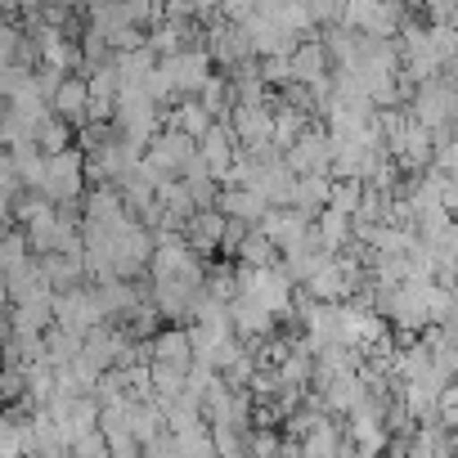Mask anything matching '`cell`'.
Listing matches in <instances>:
<instances>
[{
  "instance_id": "6da1fadb",
  "label": "cell",
  "mask_w": 458,
  "mask_h": 458,
  "mask_svg": "<svg viewBox=\"0 0 458 458\" xmlns=\"http://www.w3.org/2000/svg\"><path fill=\"white\" fill-rule=\"evenodd\" d=\"M239 279H243V293L248 297H257L275 319H293V293H297V284L288 279V270L275 261V266H239Z\"/></svg>"
},
{
  "instance_id": "7a4b0ae2",
  "label": "cell",
  "mask_w": 458,
  "mask_h": 458,
  "mask_svg": "<svg viewBox=\"0 0 458 458\" xmlns=\"http://www.w3.org/2000/svg\"><path fill=\"white\" fill-rule=\"evenodd\" d=\"M81 184H86V153L77 144L59 148V153H46V175H41V193L50 202H77L81 198Z\"/></svg>"
},
{
  "instance_id": "3957f363",
  "label": "cell",
  "mask_w": 458,
  "mask_h": 458,
  "mask_svg": "<svg viewBox=\"0 0 458 458\" xmlns=\"http://www.w3.org/2000/svg\"><path fill=\"white\" fill-rule=\"evenodd\" d=\"M202 46H207L211 64H220V68H234L239 59H252L257 55L252 41H248V32H243V23L229 19V14H211L202 23Z\"/></svg>"
},
{
  "instance_id": "277c9868",
  "label": "cell",
  "mask_w": 458,
  "mask_h": 458,
  "mask_svg": "<svg viewBox=\"0 0 458 458\" xmlns=\"http://www.w3.org/2000/svg\"><path fill=\"white\" fill-rule=\"evenodd\" d=\"M284 162H288L297 175H306V171L333 175V135H328V126L310 117V126L293 140V148H284Z\"/></svg>"
},
{
  "instance_id": "5b68a950",
  "label": "cell",
  "mask_w": 458,
  "mask_h": 458,
  "mask_svg": "<svg viewBox=\"0 0 458 458\" xmlns=\"http://www.w3.org/2000/svg\"><path fill=\"white\" fill-rule=\"evenodd\" d=\"M157 64H162V72L171 77L175 95H198V90H202V81L216 72V64H211L207 46H184V50H175V55H162Z\"/></svg>"
},
{
  "instance_id": "8992f818",
  "label": "cell",
  "mask_w": 458,
  "mask_h": 458,
  "mask_svg": "<svg viewBox=\"0 0 458 458\" xmlns=\"http://www.w3.org/2000/svg\"><path fill=\"white\" fill-rule=\"evenodd\" d=\"M229 324H234V333H239L248 346L270 342V337H275V328H279V319H275L257 297H248V293H239L234 301H229Z\"/></svg>"
},
{
  "instance_id": "52a82bcc",
  "label": "cell",
  "mask_w": 458,
  "mask_h": 458,
  "mask_svg": "<svg viewBox=\"0 0 458 458\" xmlns=\"http://www.w3.org/2000/svg\"><path fill=\"white\" fill-rule=\"evenodd\" d=\"M310 220H315V216L301 211V207H270L257 229H266V234L275 239V248L284 252V248H293V243H301V239L310 234Z\"/></svg>"
},
{
  "instance_id": "ba28073f",
  "label": "cell",
  "mask_w": 458,
  "mask_h": 458,
  "mask_svg": "<svg viewBox=\"0 0 458 458\" xmlns=\"http://www.w3.org/2000/svg\"><path fill=\"white\" fill-rule=\"evenodd\" d=\"M364 395H369V386H364V377H360L355 369H342V373H333V377L319 382V400H324V409L337 413V418H346Z\"/></svg>"
},
{
  "instance_id": "9c48e42d",
  "label": "cell",
  "mask_w": 458,
  "mask_h": 458,
  "mask_svg": "<svg viewBox=\"0 0 458 458\" xmlns=\"http://www.w3.org/2000/svg\"><path fill=\"white\" fill-rule=\"evenodd\" d=\"M148 364H175V369H189V364H193L189 328H184V324L157 328V333L148 337Z\"/></svg>"
},
{
  "instance_id": "30bf717a",
  "label": "cell",
  "mask_w": 458,
  "mask_h": 458,
  "mask_svg": "<svg viewBox=\"0 0 458 458\" xmlns=\"http://www.w3.org/2000/svg\"><path fill=\"white\" fill-rule=\"evenodd\" d=\"M225 220H229V216H225L220 207H198V211L184 220V239H189V248H193V252H202V257L220 252Z\"/></svg>"
},
{
  "instance_id": "8fae6325",
  "label": "cell",
  "mask_w": 458,
  "mask_h": 458,
  "mask_svg": "<svg viewBox=\"0 0 458 458\" xmlns=\"http://www.w3.org/2000/svg\"><path fill=\"white\" fill-rule=\"evenodd\" d=\"M216 207H220L225 216H234V220H248V225H261V216L270 211L266 193H261V189H252V184H220Z\"/></svg>"
},
{
  "instance_id": "7c38bea8",
  "label": "cell",
  "mask_w": 458,
  "mask_h": 458,
  "mask_svg": "<svg viewBox=\"0 0 458 458\" xmlns=\"http://www.w3.org/2000/svg\"><path fill=\"white\" fill-rule=\"evenodd\" d=\"M310 229H315V243H319L324 252H333V257L355 239L351 211H337V207H319V211H315V220H310Z\"/></svg>"
},
{
  "instance_id": "4fadbf2b",
  "label": "cell",
  "mask_w": 458,
  "mask_h": 458,
  "mask_svg": "<svg viewBox=\"0 0 458 458\" xmlns=\"http://www.w3.org/2000/svg\"><path fill=\"white\" fill-rule=\"evenodd\" d=\"M288 64H293V81H301V86H310V81H319V77H328V72H333L328 50H324V41H319V37H301V41L293 46Z\"/></svg>"
},
{
  "instance_id": "5bb4252c",
  "label": "cell",
  "mask_w": 458,
  "mask_h": 458,
  "mask_svg": "<svg viewBox=\"0 0 458 458\" xmlns=\"http://www.w3.org/2000/svg\"><path fill=\"white\" fill-rule=\"evenodd\" d=\"M50 108L81 131L90 122V86H86V77H64L59 90H55V99H50Z\"/></svg>"
},
{
  "instance_id": "9a60e30c",
  "label": "cell",
  "mask_w": 458,
  "mask_h": 458,
  "mask_svg": "<svg viewBox=\"0 0 458 458\" xmlns=\"http://www.w3.org/2000/svg\"><path fill=\"white\" fill-rule=\"evenodd\" d=\"M418 234L413 229H404V225H391V220H377L369 234H364V243H369V252L373 257H400V252H409V243H413Z\"/></svg>"
},
{
  "instance_id": "2e32d148",
  "label": "cell",
  "mask_w": 458,
  "mask_h": 458,
  "mask_svg": "<svg viewBox=\"0 0 458 458\" xmlns=\"http://www.w3.org/2000/svg\"><path fill=\"white\" fill-rule=\"evenodd\" d=\"M32 140H37L41 153H59V148L72 144V122H64L55 108H46V113L32 122Z\"/></svg>"
},
{
  "instance_id": "e0dca14e",
  "label": "cell",
  "mask_w": 458,
  "mask_h": 458,
  "mask_svg": "<svg viewBox=\"0 0 458 458\" xmlns=\"http://www.w3.org/2000/svg\"><path fill=\"white\" fill-rule=\"evenodd\" d=\"M328 193H333V175H324V171H306V175H297V184H293V207H301V211H319V207H328Z\"/></svg>"
},
{
  "instance_id": "ac0fdd59",
  "label": "cell",
  "mask_w": 458,
  "mask_h": 458,
  "mask_svg": "<svg viewBox=\"0 0 458 458\" xmlns=\"http://www.w3.org/2000/svg\"><path fill=\"white\" fill-rule=\"evenodd\" d=\"M198 99L207 104V113H211L216 122H225V117H229V108L239 104V95H234V81H229V72H211V77L202 81Z\"/></svg>"
},
{
  "instance_id": "d6986e66",
  "label": "cell",
  "mask_w": 458,
  "mask_h": 458,
  "mask_svg": "<svg viewBox=\"0 0 458 458\" xmlns=\"http://www.w3.org/2000/svg\"><path fill=\"white\" fill-rule=\"evenodd\" d=\"M306 126H310V113H306V108H297V104H288V99L275 104V135H270V140H275L279 153L293 148V140H297Z\"/></svg>"
},
{
  "instance_id": "ffe728a7",
  "label": "cell",
  "mask_w": 458,
  "mask_h": 458,
  "mask_svg": "<svg viewBox=\"0 0 458 458\" xmlns=\"http://www.w3.org/2000/svg\"><path fill=\"white\" fill-rule=\"evenodd\" d=\"M239 266H275L279 261V248H275V239L266 234V229H248V239L239 243V257H234Z\"/></svg>"
},
{
  "instance_id": "44dd1931",
  "label": "cell",
  "mask_w": 458,
  "mask_h": 458,
  "mask_svg": "<svg viewBox=\"0 0 458 458\" xmlns=\"http://www.w3.org/2000/svg\"><path fill=\"white\" fill-rule=\"evenodd\" d=\"M184 382H189V369H175V364H153V400L166 409L171 400L184 395Z\"/></svg>"
},
{
  "instance_id": "7402d4cb",
  "label": "cell",
  "mask_w": 458,
  "mask_h": 458,
  "mask_svg": "<svg viewBox=\"0 0 458 458\" xmlns=\"http://www.w3.org/2000/svg\"><path fill=\"white\" fill-rule=\"evenodd\" d=\"M207 293L220 297V301H234V297L243 293L239 266H211V270H207Z\"/></svg>"
},
{
  "instance_id": "603a6c76",
  "label": "cell",
  "mask_w": 458,
  "mask_h": 458,
  "mask_svg": "<svg viewBox=\"0 0 458 458\" xmlns=\"http://www.w3.org/2000/svg\"><path fill=\"white\" fill-rule=\"evenodd\" d=\"M28 449V418L0 413V454H23Z\"/></svg>"
},
{
  "instance_id": "cb8c5ba5",
  "label": "cell",
  "mask_w": 458,
  "mask_h": 458,
  "mask_svg": "<svg viewBox=\"0 0 458 458\" xmlns=\"http://www.w3.org/2000/svg\"><path fill=\"white\" fill-rule=\"evenodd\" d=\"M207 427H211L216 454H248V431L243 427H229V422H207Z\"/></svg>"
},
{
  "instance_id": "d4e9b609",
  "label": "cell",
  "mask_w": 458,
  "mask_h": 458,
  "mask_svg": "<svg viewBox=\"0 0 458 458\" xmlns=\"http://www.w3.org/2000/svg\"><path fill=\"white\" fill-rule=\"evenodd\" d=\"M248 229H252L248 220H234V216L225 220V234H220V257H225V261H234V257H239V243L248 239Z\"/></svg>"
},
{
  "instance_id": "484cf974",
  "label": "cell",
  "mask_w": 458,
  "mask_h": 458,
  "mask_svg": "<svg viewBox=\"0 0 458 458\" xmlns=\"http://www.w3.org/2000/svg\"><path fill=\"white\" fill-rule=\"evenodd\" d=\"M19 46H23V37H19L14 19H0V64H14Z\"/></svg>"
},
{
  "instance_id": "4316f807",
  "label": "cell",
  "mask_w": 458,
  "mask_h": 458,
  "mask_svg": "<svg viewBox=\"0 0 458 458\" xmlns=\"http://www.w3.org/2000/svg\"><path fill=\"white\" fill-rule=\"evenodd\" d=\"M418 5L427 10V19H449L454 23V14H458V0H418Z\"/></svg>"
},
{
  "instance_id": "83f0119b",
  "label": "cell",
  "mask_w": 458,
  "mask_h": 458,
  "mask_svg": "<svg viewBox=\"0 0 458 458\" xmlns=\"http://www.w3.org/2000/svg\"><path fill=\"white\" fill-rule=\"evenodd\" d=\"M440 202H445V211L458 220V175H445V189H440Z\"/></svg>"
},
{
  "instance_id": "f1b7e54d",
  "label": "cell",
  "mask_w": 458,
  "mask_h": 458,
  "mask_svg": "<svg viewBox=\"0 0 458 458\" xmlns=\"http://www.w3.org/2000/svg\"><path fill=\"white\" fill-rule=\"evenodd\" d=\"M449 319H458V279L449 284Z\"/></svg>"
},
{
  "instance_id": "f546056e",
  "label": "cell",
  "mask_w": 458,
  "mask_h": 458,
  "mask_svg": "<svg viewBox=\"0 0 458 458\" xmlns=\"http://www.w3.org/2000/svg\"><path fill=\"white\" fill-rule=\"evenodd\" d=\"M5 234H10V216H5V211H0V239H5Z\"/></svg>"
},
{
  "instance_id": "4dcf8cb0",
  "label": "cell",
  "mask_w": 458,
  "mask_h": 458,
  "mask_svg": "<svg viewBox=\"0 0 458 458\" xmlns=\"http://www.w3.org/2000/svg\"><path fill=\"white\" fill-rule=\"evenodd\" d=\"M404 5H409V0H404Z\"/></svg>"
}]
</instances>
